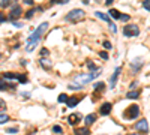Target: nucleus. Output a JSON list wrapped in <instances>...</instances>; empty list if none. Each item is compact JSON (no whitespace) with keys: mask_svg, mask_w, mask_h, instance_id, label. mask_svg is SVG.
Masks as SVG:
<instances>
[{"mask_svg":"<svg viewBox=\"0 0 150 135\" xmlns=\"http://www.w3.org/2000/svg\"><path fill=\"white\" fill-rule=\"evenodd\" d=\"M47 29H48V23L45 21V23H42V24L39 26L38 29H36V30L30 35V38L27 39V47H26V50H27L29 53H30V51H33V48L38 45L39 39H41V36L44 35V32L47 30Z\"/></svg>","mask_w":150,"mask_h":135,"instance_id":"obj_1","label":"nucleus"},{"mask_svg":"<svg viewBox=\"0 0 150 135\" xmlns=\"http://www.w3.org/2000/svg\"><path fill=\"white\" fill-rule=\"evenodd\" d=\"M99 72H101V68L98 71L95 72H89V74H78V75L74 77V84H78L80 87H83L84 84H87L90 83V81H93L98 75H99Z\"/></svg>","mask_w":150,"mask_h":135,"instance_id":"obj_2","label":"nucleus"},{"mask_svg":"<svg viewBox=\"0 0 150 135\" xmlns=\"http://www.w3.org/2000/svg\"><path fill=\"white\" fill-rule=\"evenodd\" d=\"M84 18V11L83 9H72L68 15H66V21H71V23H78L80 20Z\"/></svg>","mask_w":150,"mask_h":135,"instance_id":"obj_3","label":"nucleus"},{"mask_svg":"<svg viewBox=\"0 0 150 135\" xmlns=\"http://www.w3.org/2000/svg\"><path fill=\"white\" fill-rule=\"evenodd\" d=\"M123 33H125L126 38H134V36L140 35V29H138V26H135V24H126L123 27Z\"/></svg>","mask_w":150,"mask_h":135,"instance_id":"obj_4","label":"nucleus"},{"mask_svg":"<svg viewBox=\"0 0 150 135\" xmlns=\"http://www.w3.org/2000/svg\"><path fill=\"white\" fill-rule=\"evenodd\" d=\"M138 114H140V108H138V105H131L128 108V110L125 111V116L126 119H137L138 117Z\"/></svg>","mask_w":150,"mask_h":135,"instance_id":"obj_5","label":"nucleus"},{"mask_svg":"<svg viewBox=\"0 0 150 135\" xmlns=\"http://www.w3.org/2000/svg\"><path fill=\"white\" fill-rule=\"evenodd\" d=\"M135 128H137V131H138V132L147 134V131H149V123H147V120H146V119L138 120V122L135 123Z\"/></svg>","mask_w":150,"mask_h":135,"instance_id":"obj_6","label":"nucleus"},{"mask_svg":"<svg viewBox=\"0 0 150 135\" xmlns=\"http://www.w3.org/2000/svg\"><path fill=\"white\" fill-rule=\"evenodd\" d=\"M122 72V68L120 66H117L116 68V71H114V74L111 75V78H110V84H111V89H114L116 87V84H117V80H119V74Z\"/></svg>","mask_w":150,"mask_h":135,"instance_id":"obj_7","label":"nucleus"},{"mask_svg":"<svg viewBox=\"0 0 150 135\" xmlns=\"http://www.w3.org/2000/svg\"><path fill=\"white\" fill-rule=\"evenodd\" d=\"M21 6H18V5H14L12 6V9H11V14H9V18L11 20H15V18H18L20 15H21Z\"/></svg>","mask_w":150,"mask_h":135,"instance_id":"obj_8","label":"nucleus"},{"mask_svg":"<svg viewBox=\"0 0 150 135\" xmlns=\"http://www.w3.org/2000/svg\"><path fill=\"white\" fill-rule=\"evenodd\" d=\"M111 108H113V105L110 104V102H105V104H102V107H101V110H99V113H101V116H108L110 113H111Z\"/></svg>","mask_w":150,"mask_h":135,"instance_id":"obj_9","label":"nucleus"},{"mask_svg":"<svg viewBox=\"0 0 150 135\" xmlns=\"http://www.w3.org/2000/svg\"><path fill=\"white\" fill-rule=\"evenodd\" d=\"M81 116L78 113H74V114H69L68 116V122H69V125H77L78 122H80Z\"/></svg>","mask_w":150,"mask_h":135,"instance_id":"obj_10","label":"nucleus"},{"mask_svg":"<svg viewBox=\"0 0 150 135\" xmlns=\"http://www.w3.org/2000/svg\"><path fill=\"white\" fill-rule=\"evenodd\" d=\"M95 14H96V17H98V18H101V20H102V21L110 23V17L107 15V14H104V12H101V11H96ZM110 24H111V23H110Z\"/></svg>","mask_w":150,"mask_h":135,"instance_id":"obj_11","label":"nucleus"},{"mask_svg":"<svg viewBox=\"0 0 150 135\" xmlns=\"http://www.w3.org/2000/svg\"><path fill=\"white\" fill-rule=\"evenodd\" d=\"M95 120H96V116H95V114H89V116H86V119H84V122H86V125H87V126L93 125V123H95Z\"/></svg>","mask_w":150,"mask_h":135,"instance_id":"obj_12","label":"nucleus"},{"mask_svg":"<svg viewBox=\"0 0 150 135\" xmlns=\"http://www.w3.org/2000/svg\"><path fill=\"white\" fill-rule=\"evenodd\" d=\"M131 65H132V68H134L135 71H137V69H140V68L143 66V59H134Z\"/></svg>","mask_w":150,"mask_h":135,"instance_id":"obj_13","label":"nucleus"},{"mask_svg":"<svg viewBox=\"0 0 150 135\" xmlns=\"http://www.w3.org/2000/svg\"><path fill=\"white\" fill-rule=\"evenodd\" d=\"M138 96H140V92L138 90H131V92L126 93V98H129V99H137Z\"/></svg>","mask_w":150,"mask_h":135,"instance_id":"obj_14","label":"nucleus"},{"mask_svg":"<svg viewBox=\"0 0 150 135\" xmlns=\"http://www.w3.org/2000/svg\"><path fill=\"white\" fill-rule=\"evenodd\" d=\"M78 101H80V98H69V101L66 102V105H68L69 108H74V107L78 104Z\"/></svg>","mask_w":150,"mask_h":135,"instance_id":"obj_15","label":"nucleus"},{"mask_svg":"<svg viewBox=\"0 0 150 135\" xmlns=\"http://www.w3.org/2000/svg\"><path fill=\"white\" fill-rule=\"evenodd\" d=\"M89 134H90L89 128H80V129L75 131V135H89Z\"/></svg>","mask_w":150,"mask_h":135,"instance_id":"obj_16","label":"nucleus"},{"mask_svg":"<svg viewBox=\"0 0 150 135\" xmlns=\"http://www.w3.org/2000/svg\"><path fill=\"white\" fill-rule=\"evenodd\" d=\"M110 17H111V18H116V20H120L122 14L117 11V9H111V11H110Z\"/></svg>","mask_w":150,"mask_h":135,"instance_id":"obj_17","label":"nucleus"},{"mask_svg":"<svg viewBox=\"0 0 150 135\" xmlns=\"http://www.w3.org/2000/svg\"><path fill=\"white\" fill-rule=\"evenodd\" d=\"M5 77L9 78V80H18V81H20V78H21V75H17V74H12V72H6Z\"/></svg>","mask_w":150,"mask_h":135,"instance_id":"obj_18","label":"nucleus"},{"mask_svg":"<svg viewBox=\"0 0 150 135\" xmlns=\"http://www.w3.org/2000/svg\"><path fill=\"white\" fill-rule=\"evenodd\" d=\"M41 66H44L45 69H50V68H51L50 60H47V59H41Z\"/></svg>","mask_w":150,"mask_h":135,"instance_id":"obj_19","label":"nucleus"},{"mask_svg":"<svg viewBox=\"0 0 150 135\" xmlns=\"http://www.w3.org/2000/svg\"><path fill=\"white\" fill-rule=\"evenodd\" d=\"M68 101H69V96H66L65 93L59 95V102H68Z\"/></svg>","mask_w":150,"mask_h":135,"instance_id":"obj_20","label":"nucleus"},{"mask_svg":"<svg viewBox=\"0 0 150 135\" xmlns=\"http://www.w3.org/2000/svg\"><path fill=\"white\" fill-rule=\"evenodd\" d=\"M93 89H95V90H102V92H104V89H105V84H104V83H96V84L93 86Z\"/></svg>","mask_w":150,"mask_h":135,"instance_id":"obj_21","label":"nucleus"},{"mask_svg":"<svg viewBox=\"0 0 150 135\" xmlns=\"http://www.w3.org/2000/svg\"><path fill=\"white\" fill-rule=\"evenodd\" d=\"M8 120H9V117L6 116L5 113H2V116H0V123H2V125H5V123H6V122H8Z\"/></svg>","mask_w":150,"mask_h":135,"instance_id":"obj_22","label":"nucleus"},{"mask_svg":"<svg viewBox=\"0 0 150 135\" xmlns=\"http://www.w3.org/2000/svg\"><path fill=\"white\" fill-rule=\"evenodd\" d=\"M6 132L8 134H18V128H8Z\"/></svg>","mask_w":150,"mask_h":135,"instance_id":"obj_23","label":"nucleus"},{"mask_svg":"<svg viewBox=\"0 0 150 135\" xmlns=\"http://www.w3.org/2000/svg\"><path fill=\"white\" fill-rule=\"evenodd\" d=\"M53 132H56V134H62V128L59 126V125H54V126H53Z\"/></svg>","mask_w":150,"mask_h":135,"instance_id":"obj_24","label":"nucleus"},{"mask_svg":"<svg viewBox=\"0 0 150 135\" xmlns=\"http://www.w3.org/2000/svg\"><path fill=\"white\" fill-rule=\"evenodd\" d=\"M87 66H89V69H92L93 72H95V71H98V69H99V68H96V66H95V65H93L92 62H89V63H87Z\"/></svg>","mask_w":150,"mask_h":135,"instance_id":"obj_25","label":"nucleus"},{"mask_svg":"<svg viewBox=\"0 0 150 135\" xmlns=\"http://www.w3.org/2000/svg\"><path fill=\"white\" fill-rule=\"evenodd\" d=\"M33 11H27V12H26V18H27V20H30V18H33Z\"/></svg>","mask_w":150,"mask_h":135,"instance_id":"obj_26","label":"nucleus"},{"mask_svg":"<svg viewBox=\"0 0 150 135\" xmlns=\"http://www.w3.org/2000/svg\"><path fill=\"white\" fill-rule=\"evenodd\" d=\"M143 6H144V9L150 11V2H149V0H146V2H143Z\"/></svg>","mask_w":150,"mask_h":135,"instance_id":"obj_27","label":"nucleus"},{"mask_svg":"<svg viewBox=\"0 0 150 135\" xmlns=\"http://www.w3.org/2000/svg\"><path fill=\"white\" fill-rule=\"evenodd\" d=\"M110 30H111L113 33H116V32H117V27H116V24H113V23L110 24Z\"/></svg>","mask_w":150,"mask_h":135,"instance_id":"obj_28","label":"nucleus"},{"mask_svg":"<svg viewBox=\"0 0 150 135\" xmlns=\"http://www.w3.org/2000/svg\"><path fill=\"white\" fill-rule=\"evenodd\" d=\"M0 6H2V9H3V8H6V6H9V2H6V0H2Z\"/></svg>","mask_w":150,"mask_h":135,"instance_id":"obj_29","label":"nucleus"},{"mask_svg":"<svg viewBox=\"0 0 150 135\" xmlns=\"http://www.w3.org/2000/svg\"><path fill=\"white\" fill-rule=\"evenodd\" d=\"M42 56H48V50H47V48H42V50H41V57H42Z\"/></svg>","mask_w":150,"mask_h":135,"instance_id":"obj_30","label":"nucleus"},{"mask_svg":"<svg viewBox=\"0 0 150 135\" xmlns=\"http://www.w3.org/2000/svg\"><path fill=\"white\" fill-rule=\"evenodd\" d=\"M120 20H122V21H128V20H129V15H125V14H122Z\"/></svg>","mask_w":150,"mask_h":135,"instance_id":"obj_31","label":"nucleus"},{"mask_svg":"<svg viewBox=\"0 0 150 135\" xmlns=\"http://www.w3.org/2000/svg\"><path fill=\"white\" fill-rule=\"evenodd\" d=\"M99 56H101L102 59H108V54H107L105 51H101V53H99Z\"/></svg>","mask_w":150,"mask_h":135,"instance_id":"obj_32","label":"nucleus"},{"mask_svg":"<svg viewBox=\"0 0 150 135\" xmlns=\"http://www.w3.org/2000/svg\"><path fill=\"white\" fill-rule=\"evenodd\" d=\"M104 47H105V48H108V50H110V48H111V44H110L108 41H105V42H104Z\"/></svg>","mask_w":150,"mask_h":135,"instance_id":"obj_33","label":"nucleus"},{"mask_svg":"<svg viewBox=\"0 0 150 135\" xmlns=\"http://www.w3.org/2000/svg\"><path fill=\"white\" fill-rule=\"evenodd\" d=\"M24 3H26V5H30V6H32V5H33V0H24Z\"/></svg>","mask_w":150,"mask_h":135,"instance_id":"obj_34","label":"nucleus"},{"mask_svg":"<svg viewBox=\"0 0 150 135\" xmlns=\"http://www.w3.org/2000/svg\"><path fill=\"white\" fill-rule=\"evenodd\" d=\"M14 26H15V27H18V29H20V27H23V24H21V23H14Z\"/></svg>","mask_w":150,"mask_h":135,"instance_id":"obj_35","label":"nucleus"}]
</instances>
